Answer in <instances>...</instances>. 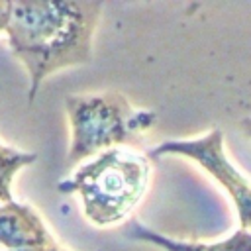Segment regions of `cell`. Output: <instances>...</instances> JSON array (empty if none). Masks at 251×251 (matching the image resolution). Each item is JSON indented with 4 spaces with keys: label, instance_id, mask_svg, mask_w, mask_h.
<instances>
[{
    "label": "cell",
    "instance_id": "5",
    "mask_svg": "<svg viewBox=\"0 0 251 251\" xmlns=\"http://www.w3.org/2000/svg\"><path fill=\"white\" fill-rule=\"evenodd\" d=\"M51 231L45 227L41 216L27 204L8 202L0 204V247L6 251L25 249L53 243Z\"/></svg>",
    "mask_w": 251,
    "mask_h": 251
},
{
    "label": "cell",
    "instance_id": "7",
    "mask_svg": "<svg viewBox=\"0 0 251 251\" xmlns=\"http://www.w3.org/2000/svg\"><path fill=\"white\" fill-rule=\"evenodd\" d=\"M35 161H37L35 153H24V151H18V149H12L0 143V204L12 202L10 184H12L14 175L22 167H27Z\"/></svg>",
    "mask_w": 251,
    "mask_h": 251
},
{
    "label": "cell",
    "instance_id": "1",
    "mask_svg": "<svg viewBox=\"0 0 251 251\" xmlns=\"http://www.w3.org/2000/svg\"><path fill=\"white\" fill-rule=\"evenodd\" d=\"M102 8V2L92 0L12 2L4 33L12 55L27 69L29 102L49 75L90 61Z\"/></svg>",
    "mask_w": 251,
    "mask_h": 251
},
{
    "label": "cell",
    "instance_id": "8",
    "mask_svg": "<svg viewBox=\"0 0 251 251\" xmlns=\"http://www.w3.org/2000/svg\"><path fill=\"white\" fill-rule=\"evenodd\" d=\"M10 16H12V2H0V31H6L8 24H10Z\"/></svg>",
    "mask_w": 251,
    "mask_h": 251
},
{
    "label": "cell",
    "instance_id": "4",
    "mask_svg": "<svg viewBox=\"0 0 251 251\" xmlns=\"http://www.w3.org/2000/svg\"><path fill=\"white\" fill-rule=\"evenodd\" d=\"M163 155H182L198 163L210 173L231 196L241 229H251V182L231 165L224 151V133L214 127L202 137L194 139H167L147 151V157L157 159Z\"/></svg>",
    "mask_w": 251,
    "mask_h": 251
},
{
    "label": "cell",
    "instance_id": "6",
    "mask_svg": "<svg viewBox=\"0 0 251 251\" xmlns=\"http://www.w3.org/2000/svg\"><path fill=\"white\" fill-rule=\"evenodd\" d=\"M129 235L139 241L159 245L165 251H251V229H237L227 239L218 243H196V241H178L167 237L139 222L129 224Z\"/></svg>",
    "mask_w": 251,
    "mask_h": 251
},
{
    "label": "cell",
    "instance_id": "2",
    "mask_svg": "<svg viewBox=\"0 0 251 251\" xmlns=\"http://www.w3.org/2000/svg\"><path fill=\"white\" fill-rule=\"evenodd\" d=\"M149 175L151 165L147 155L118 145L98 153L90 163L78 167L73 176L59 180L57 190L78 194L86 220L106 227L127 218L143 198Z\"/></svg>",
    "mask_w": 251,
    "mask_h": 251
},
{
    "label": "cell",
    "instance_id": "9",
    "mask_svg": "<svg viewBox=\"0 0 251 251\" xmlns=\"http://www.w3.org/2000/svg\"><path fill=\"white\" fill-rule=\"evenodd\" d=\"M12 251H67V249H63L57 241H53L49 245H37V247H25V249H12Z\"/></svg>",
    "mask_w": 251,
    "mask_h": 251
},
{
    "label": "cell",
    "instance_id": "10",
    "mask_svg": "<svg viewBox=\"0 0 251 251\" xmlns=\"http://www.w3.org/2000/svg\"><path fill=\"white\" fill-rule=\"evenodd\" d=\"M241 129L251 137V118H245V120H241Z\"/></svg>",
    "mask_w": 251,
    "mask_h": 251
},
{
    "label": "cell",
    "instance_id": "3",
    "mask_svg": "<svg viewBox=\"0 0 251 251\" xmlns=\"http://www.w3.org/2000/svg\"><path fill=\"white\" fill-rule=\"evenodd\" d=\"M65 108L71 122L69 163H78L80 159L133 141L157 122L155 112L133 108L116 90L67 96Z\"/></svg>",
    "mask_w": 251,
    "mask_h": 251
}]
</instances>
